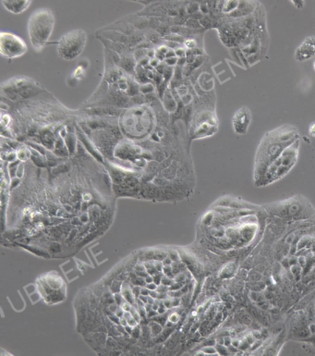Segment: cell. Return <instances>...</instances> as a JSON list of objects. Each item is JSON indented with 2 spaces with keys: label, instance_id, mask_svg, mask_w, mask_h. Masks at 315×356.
Masks as SVG:
<instances>
[{
  "label": "cell",
  "instance_id": "6da1fadb",
  "mask_svg": "<svg viewBox=\"0 0 315 356\" xmlns=\"http://www.w3.org/2000/svg\"><path fill=\"white\" fill-rule=\"evenodd\" d=\"M264 207L266 229L238 279L249 310L280 318L315 289V207L302 195Z\"/></svg>",
  "mask_w": 315,
  "mask_h": 356
},
{
  "label": "cell",
  "instance_id": "7a4b0ae2",
  "mask_svg": "<svg viewBox=\"0 0 315 356\" xmlns=\"http://www.w3.org/2000/svg\"><path fill=\"white\" fill-rule=\"evenodd\" d=\"M266 218L264 204L222 195L200 218L191 248L213 272L229 261L243 263L260 243Z\"/></svg>",
  "mask_w": 315,
  "mask_h": 356
},
{
  "label": "cell",
  "instance_id": "3957f363",
  "mask_svg": "<svg viewBox=\"0 0 315 356\" xmlns=\"http://www.w3.org/2000/svg\"><path fill=\"white\" fill-rule=\"evenodd\" d=\"M216 30L233 63L241 69H251L268 53L266 11L259 0H222Z\"/></svg>",
  "mask_w": 315,
  "mask_h": 356
},
{
  "label": "cell",
  "instance_id": "277c9868",
  "mask_svg": "<svg viewBox=\"0 0 315 356\" xmlns=\"http://www.w3.org/2000/svg\"><path fill=\"white\" fill-rule=\"evenodd\" d=\"M286 343L284 326L267 327L241 307L213 334L193 350L194 355H280Z\"/></svg>",
  "mask_w": 315,
  "mask_h": 356
},
{
  "label": "cell",
  "instance_id": "5b68a950",
  "mask_svg": "<svg viewBox=\"0 0 315 356\" xmlns=\"http://www.w3.org/2000/svg\"><path fill=\"white\" fill-rule=\"evenodd\" d=\"M299 129L283 124L266 131L259 143L253 164V184L266 187L285 178L299 161Z\"/></svg>",
  "mask_w": 315,
  "mask_h": 356
},
{
  "label": "cell",
  "instance_id": "8992f818",
  "mask_svg": "<svg viewBox=\"0 0 315 356\" xmlns=\"http://www.w3.org/2000/svg\"><path fill=\"white\" fill-rule=\"evenodd\" d=\"M284 332L286 343L300 344L315 355V289L286 312Z\"/></svg>",
  "mask_w": 315,
  "mask_h": 356
},
{
  "label": "cell",
  "instance_id": "52a82bcc",
  "mask_svg": "<svg viewBox=\"0 0 315 356\" xmlns=\"http://www.w3.org/2000/svg\"><path fill=\"white\" fill-rule=\"evenodd\" d=\"M55 26V16L49 8H42L33 11L28 21V35L35 51L46 47Z\"/></svg>",
  "mask_w": 315,
  "mask_h": 356
},
{
  "label": "cell",
  "instance_id": "ba28073f",
  "mask_svg": "<svg viewBox=\"0 0 315 356\" xmlns=\"http://www.w3.org/2000/svg\"><path fill=\"white\" fill-rule=\"evenodd\" d=\"M87 44L86 31H70L61 36L58 42L57 52L61 60L70 61L77 58L83 52Z\"/></svg>",
  "mask_w": 315,
  "mask_h": 356
},
{
  "label": "cell",
  "instance_id": "9c48e42d",
  "mask_svg": "<svg viewBox=\"0 0 315 356\" xmlns=\"http://www.w3.org/2000/svg\"><path fill=\"white\" fill-rule=\"evenodd\" d=\"M0 52L3 57L13 60L22 57L27 52V44L18 35L2 32L0 33Z\"/></svg>",
  "mask_w": 315,
  "mask_h": 356
},
{
  "label": "cell",
  "instance_id": "30bf717a",
  "mask_svg": "<svg viewBox=\"0 0 315 356\" xmlns=\"http://www.w3.org/2000/svg\"><path fill=\"white\" fill-rule=\"evenodd\" d=\"M252 115L248 106H241L232 117V129L238 136H245L251 126Z\"/></svg>",
  "mask_w": 315,
  "mask_h": 356
},
{
  "label": "cell",
  "instance_id": "8fae6325",
  "mask_svg": "<svg viewBox=\"0 0 315 356\" xmlns=\"http://www.w3.org/2000/svg\"><path fill=\"white\" fill-rule=\"evenodd\" d=\"M315 57V35L306 38L295 50L294 58L298 63H305Z\"/></svg>",
  "mask_w": 315,
  "mask_h": 356
},
{
  "label": "cell",
  "instance_id": "7c38bea8",
  "mask_svg": "<svg viewBox=\"0 0 315 356\" xmlns=\"http://www.w3.org/2000/svg\"><path fill=\"white\" fill-rule=\"evenodd\" d=\"M32 0H2V4L11 13L19 14L30 7Z\"/></svg>",
  "mask_w": 315,
  "mask_h": 356
},
{
  "label": "cell",
  "instance_id": "4fadbf2b",
  "mask_svg": "<svg viewBox=\"0 0 315 356\" xmlns=\"http://www.w3.org/2000/svg\"><path fill=\"white\" fill-rule=\"evenodd\" d=\"M292 3V5L298 10H302L305 6V0H289Z\"/></svg>",
  "mask_w": 315,
  "mask_h": 356
},
{
  "label": "cell",
  "instance_id": "5bb4252c",
  "mask_svg": "<svg viewBox=\"0 0 315 356\" xmlns=\"http://www.w3.org/2000/svg\"><path fill=\"white\" fill-rule=\"evenodd\" d=\"M308 133L309 136L315 138V122H312L310 126H309Z\"/></svg>",
  "mask_w": 315,
  "mask_h": 356
},
{
  "label": "cell",
  "instance_id": "9a60e30c",
  "mask_svg": "<svg viewBox=\"0 0 315 356\" xmlns=\"http://www.w3.org/2000/svg\"><path fill=\"white\" fill-rule=\"evenodd\" d=\"M313 66H314V71H315V60H314V65H313Z\"/></svg>",
  "mask_w": 315,
  "mask_h": 356
}]
</instances>
